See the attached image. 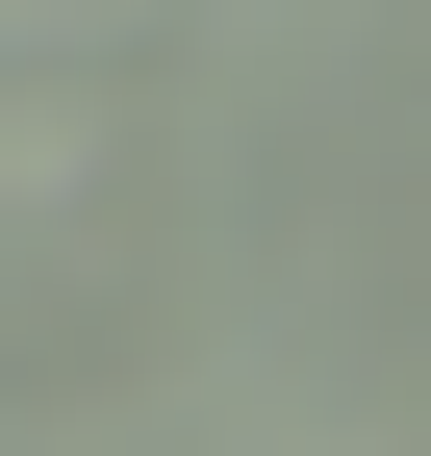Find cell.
Instances as JSON below:
<instances>
[{
	"label": "cell",
	"mask_w": 431,
	"mask_h": 456,
	"mask_svg": "<svg viewBox=\"0 0 431 456\" xmlns=\"http://www.w3.org/2000/svg\"><path fill=\"white\" fill-rule=\"evenodd\" d=\"M152 178H178V51H26L0 77V228L152 203Z\"/></svg>",
	"instance_id": "2"
},
{
	"label": "cell",
	"mask_w": 431,
	"mask_h": 456,
	"mask_svg": "<svg viewBox=\"0 0 431 456\" xmlns=\"http://www.w3.org/2000/svg\"><path fill=\"white\" fill-rule=\"evenodd\" d=\"M152 355H178V228L152 203L0 228V406H152Z\"/></svg>",
	"instance_id": "1"
}]
</instances>
